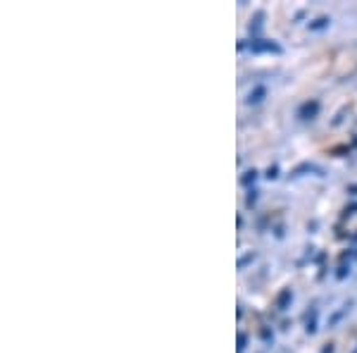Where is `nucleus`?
Wrapping results in <instances>:
<instances>
[{
	"instance_id": "1",
	"label": "nucleus",
	"mask_w": 357,
	"mask_h": 353,
	"mask_svg": "<svg viewBox=\"0 0 357 353\" xmlns=\"http://www.w3.org/2000/svg\"><path fill=\"white\" fill-rule=\"evenodd\" d=\"M248 48H250L252 53H276V55H279L281 50H284L279 43L269 41V38H252V41L248 43Z\"/></svg>"
},
{
	"instance_id": "2",
	"label": "nucleus",
	"mask_w": 357,
	"mask_h": 353,
	"mask_svg": "<svg viewBox=\"0 0 357 353\" xmlns=\"http://www.w3.org/2000/svg\"><path fill=\"white\" fill-rule=\"evenodd\" d=\"M319 108L321 103L317 101V98H312V101H305L301 108H298V117L301 120H314L317 115H319Z\"/></svg>"
},
{
	"instance_id": "3",
	"label": "nucleus",
	"mask_w": 357,
	"mask_h": 353,
	"mask_svg": "<svg viewBox=\"0 0 357 353\" xmlns=\"http://www.w3.org/2000/svg\"><path fill=\"white\" fill-rule=\"evenodd\" d=\"M291 301H293V289H291V287H286V289H281V291H279V296H276L274 305H276L279 310H289Z\"/></svg>"
},
{
	"instance_id": "4",
	"label": "nucleus",
	"mask_w": 357,
	"mask_h": 353,
	"mask_svg": "<svg viewBox=\"0 0 357 353\" xmlns=\"http://www.w3.org/2000/svg\"><path fill=\"white\" fill-rule=\"evenodd\" d=\"M264 96H267V86L264 84H257L255 89L248 94V98H245V103L248 106H257V103H262L264 101Z\"/></svg>"
},
{
	"instance_id": "5",
	"label": "nucleus",
	"mask_w": 357,
	"mask_h": 353,
	"mask_svg": "<svg viewBox=\"0 0 357 353\" xmlns=\"http://www.w3.org/2000/svg\"><path fill=\"white\" fill-rule=\"evenodd\" d=\"M331 27V17H326V15H319L317 20H312L307 24L310 31H324V29H329Z\"/></svg>"
},
{
	"instance_id": "6",
	"label": "nucleus",
	"mask_w": 357,
	"mask_h": 353,
	"mask_svg": "<svg viewBox=\"0 0 357 353\" xmlns=\"http://www.w3.org/2000/svg\"><path fill=\"white\" fill-rule=\"evenodd\" d=\"M303 172H317V175H324V170L321 167H317V165H312V163H303V165H298L296 170H293V179L296 177H303Z\"/></svg>"
},
{
	"instance_id": "7",
	"label": "nucleus",
	"mask_w": 357,
	"mask_h": 353,
	"mask_svg": "<svg viewBox=\"0 0 357 353\" xmlns=\"http://www.w3.org/2000/svg\"><path fill=\"white\" fill-rule=\"evenodd\" d=\"M305 332L317 334V308L314 305H312V310H307V315H305Z\"/></svg>"
},
{
	"instance_id": "8",
	"label": "nucleus",
	"mask_w": 357,
	"mask_h": 353,
	"mask_svg": "<svg viewBox=\"0 0 357 353\" xmlns=\"http://www.w3.org/2000/svg\"><path fill=\"white\" fill-rule=\"evenodd\" d=\"M262 20H264V13L260 10V13H255V17L250 20V24H248V29H250V34L255 36V34H260V29H262Z\"/></svg>"
},
{
	"instance_id": "9",
	"label": "nucleus",
	"mask_w": 357,
	"mask_h": 353,
	"mask_svg": "<svg viewBox=\"0 0 357 353\" xmlns=\"http://www.w3.org/2000/svg\"><path fill=\"white\" fill-rule=\"evenodd\" d=\"M255 258H257V253H255V251L245 253V256H241V258H238V263H236V268H238V270H245L250 263H255Z\"/></svg>"
},
{
	"instance_id": "10",
	"label": "nucleus",
	"mask_w": 357,
	"mask_h": 353,
	"mask_svg": "<svg viewBox=\"0 0 357 353\" xmlns=\"http://www.w3.org/2000/svg\"><path fill=\"white\" fill-rule=\"evenodd\" d=\"M257 177H260V172H257L255 167H252V170H248L245 175L241 177V184H243V187H250V184L257 182Z\"/></svg>"
},
{
	"instance_id": "11",
	"label": "nucleus",
	"mask_w": 357,
	"mask_h": 353,
	"mask_svg": "<svg viewBox=\"0 0 357 353\" xmlns=\"http://www.w3.org/2000/svg\"><path fill=\"white\" fill-rule=\"evenodd\" d=\"M357 215V203H348V206H343V210H341V219H350V217H355Z\"/></svg>"
},
{
	"instance_id": "12",
	"label": "nucleus",
	"mask_w": 357,
	"mask_h": 353,
	"mask_svg": "<svg viewBox=\"0 0 357 353\" xmlns=\"http://www.w3.org/2000/svg\"><path fill=\"white\" fill-rule=\"evenodd\" d=\"M257 199H260V191H257L255 187H252L250 191H248V199H245V206H248V208H252V206H255V203H257Z\"/></svg>"
},
{
	"instance_id": "13",
	"label": "nucleus",
	"mask_w": 357,
	"mask_h": 353,
	"mask_svg": "<svg viewBox=\"0 0 357 353\" xmlns=\"http://www.w3.org/2000/svg\"><path fill=\"white\" fill-rule=\"evenodd\" d=\"M350 275V263L345 265V263H341L338 265V272H336V280H345V277Z\"/></svg>"
},
{
	"instance_id": "14",
	"label": "nucleus",
	"mask_w": 357,
	"mask_h": 353,
	"mask_svg": "<svg viewBox=\"0 0 357 353\" xmlns=\"http://www.w3.org/2000/svg\"><path fill=\"white\" fill-rule=\"evenodd\" d=\"M236 344H238V346H236V349H238V353H243V351H245V346H248V334L241 332V334H238V339H236Z\"/></svg>"
},
{
	"instance_id": "15",
	"label": "nucleus",
	"mask_w": 357,
	"mask_h": 353,
	"mask_svg": "<svg viewBox=\"0 0 357 353\" xmlns=\"http://www.w3.org/2000/svg\"><path fill=\"white\" fill-rule=\"evenodd\" d=\"M345 113H348V108H341V110H338L336 117L331 120V127H338V124H341V122H343V117H345Z\"/></svg>"
},
{
	"instance_id": "16",
	"label": "nucleus",
	"mask_w": 357,
	"mask_h": 353,
	"mask_svg": "<svg viewBox=\"0 0 357 353\" xmlns=\"http://www.w3.org/2000/svg\"><path fill=\"white\" fill-rule=\"evenodd\" d=\"M264 177H267V179H279V165H269L267 172H264Z\"/></svg>"
},
{
	"instance_id": "17",
	"label": "nucleus",
	"mask_w": 357,
	"mask_h": 353,
	"mask_svg": "<svg viewBox=\"0 0 357 353\" xmlns=\"http://www.w3.org/2000/svg\"><path fill=\"white\" fill-rule=\"evenodd\" d=\"M260 337H262L264 341H267V344H269V341H274V334H272V332H269V329H267V327H262V329H260Z\"/></svg>"
},
{
	"instance_id": "18",
	"label": "nucleus",
	"mask_w": 357,
	"mask_h": 353,
	"mask_svg": "<svg viewBox=\"0 0 357 353\" xmlns=\"http://www.w3.org/2000/svg\"><path fill=\"white\" fill-rule=\"evenodd\" d=\"M333 351H336V344H333V341L324 344V349H321V353H333Z\"/></svg>"
},
{
	"instance_id": "19",
	"label": "nucleus",
	"mask_w": 357,
	"mask_h": 353,
	"mask_svg": "<svg viewBox=\"0 0 357 353\" xmlns=\"http://www.w3.org/2000/svg\"><path fill=\"white\" fill-rule=\"evenodd\" d=\"M345 191H348V194H353V196H357V184H350V187L345 189Z\"/></svg>"
},
{
	"instance_id": "20",
	"label": "nucleus",
	"mask_w": 357,
	"mask_h": 353,
	"mask_svg": "<svg viewBox=\"0 0 357 353\" xmlns=\"http://www.w3.org/2000/svg\"><path fill=\"white\" fill-rule=\"evenodd\" d=\"M353 353H357V346H355V349H353Z\"/></svg>"
}]
</instances>
